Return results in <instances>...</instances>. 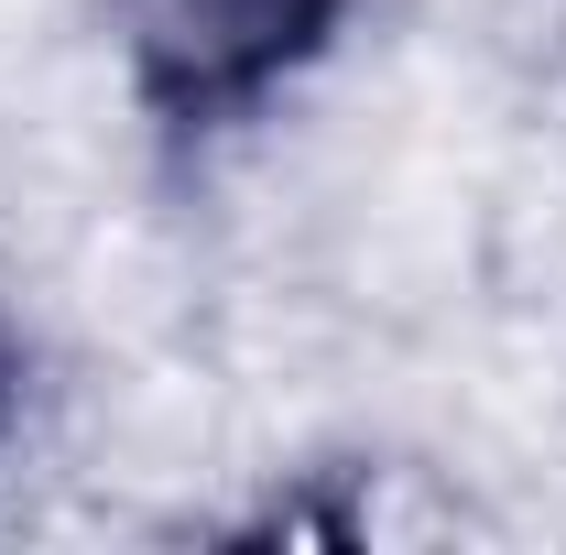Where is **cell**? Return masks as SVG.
<instances>
[{"label":"cell","instance_id":"cell-1","mask_svg":"<svg viewBox=\"0 0 566 555\" xmlns=\"http://www.w3.org/2000/svg\"><path fill=\"white\" fill-rule=\"evenodd\" d=\"M349 0H142V109L175 142L240 132L338 44Z\"/></svg>","mask_w":566,"mask_h":555}]
</instances>
